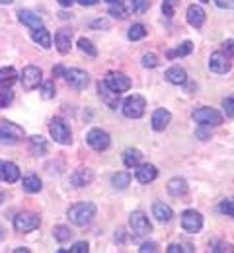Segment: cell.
<instances>
[{
  "mask_svg": "<svg viewBox=\"0 0 234 253\" xmlns=\"http://www.w3.org/2000/svg\"><path fill=\"white\" fill-rule=\"evenodd\" d=\"M105 2H109V4H113V2H117V0H105Z\"/></svg>",
  "mask_w": 234,
  "mask_h": 253,
  "instance_id": "94428289",
  "label": "cell"
},
{
  "mask_svg": "<svg viewBox=\"0 0 234 253\" xmlns=\"http://www.w3.org/2000/svg\"><path fill=\"white\" fill-rule=\"evenodd\" d=\"M26 136L24 128L10 121H0V142L2 144H18Z\"/></svg>",
  "mask_w": 234,
  "mask_h": 253,
  "instance_id": "3957f363",
  "label": "cell"
},
{
  "mask_svg": "<svg viewBox=\"0 0 234 253\" xmlns=\"http://www.w3.org/2000/svg\"><path fill=\"white\" fill-rule=\"evenodd\" d=\"M68 252L70 253H88V242H76Z\"/></svg>",
  "mask_w": 234,
  "mask_h": 253,
  "instance_id": "7dc6e473",
  "label": "cell"
},
{
  "mask_svg": "<svg viewBox=\"0 0 234 253\" xmlns=\"http://www.w3.org/2000/svg\"><path fill=\"white\" fill-rule=\"evenodd\" d=\"M49 132H51L53 140H55V142H59V144H70V142H72L70 126H68L61 117L51 119V123H49Z\"/></svg>",
  "mask_w": 234,
  "mask_h": 253,
  "instance_id": "8992f818",
  "label": "cell"
},
{
  "mask_svg": "<svg viewBox=\"0 0 234 253\" xmlns=\"http://www.w3.org/2000/svg\"><path fill=\"white\" fill-rule=\"evenodd\" d=\"M168 193L172 197H184L187 193V181L184 177H172L166 185Z\"/></svg>",
  "mask_w": 234,
  "mask_h": 253,
  "instance_id": "44dd1931",
  "label": "cell"
},
{
  "mask_svg": "<svg viewBox=\"0 0 234 253\" xmlns=\"http://www.w3.org/2000/svg\"><path fill=\"white\" fill-rule=\"evenodd\" d=\"M98 95H100V99L109 107V109H117V105H119V101H121V94L115 92L113 88H109V86L105 84V80L98 84Z\"/></svg>",
  "mask_w": 234,
  "mask_h": 253,
  "instance_id": "5bb4252c",
  "label": "cell"
},
{
  "mask_svg": "<svg viewBox=\"0 0 234 253\" xmlns=\"http://www.w3.org/2000/svg\"><path fill=\"white\" fill-rule=\"evenodd\" d=\"M182 228L187 234H197L203 228V216L197 211H184L182 212Z\"/></svg>",
  "mask_w": 234,
  "mask_h": 253,
  "instance_id": "4fadbf2b",
  "label": "cell"
},
{
  "mask_svg": "<svg viewBox=\"0 0 234 253\" xmlns=\"http://www.w3.org/2000/svg\"><path fill=\"white\" fill-rule=\"evenodd\" d=\"M41 82H43V72H41V68L30 64V66H26V68L22 70V86H24L26 90H35V88H39Z\"/></svg>",
  "mask_w": 234,
  "mask_h": 253,
  "instance_id": "9c48e42d",
  "label": "cell"
},
{
  "mask_svg": "<svg viewBox=\"0 0 234 253\" xmlns=\"http://www.w3.org/2000/svg\"><path fill=\"white\" fill-rule=\"evenodd\" d=\"M229 59H233L234 57V39H229V41H225L223 43V49H221Z\"/></svg>",
  "mask_w": 234,
  "mask_h": 253,
  "instance_id": "f6af8a7d",
  "label": "cell"
},
{
  "mask_svg": "<svg viewBox=\"0 0 234 253\" xmlns=\"http://www.w3.org/2000/svg\"><path fill=\"white\" fill-rule=\"evenodd\" d=\"M140 162H142V152L139 148H127L123 152V164L127 168H137Z\"/></svg>",
  "mask_w": 234,
  "mask_h": 253,
  "instance_id": "83f0119b",
  "label": "cell"
},
{
  "mask_svg": "<svg viewBox=\"0 0 234 253\" xmlns=\"http://www.w3.org/2000/svg\"><path fill=\"white\" fill-rule=\"evenodd\" d=\"M195 136L201 138V140H207V138H209V132H207V130H203V128H197V130H195Z\"/></svg>",
  "mask_w": 234,
  "mask_h": 253,
  "instance_id": "681fc988",
  "label": "cell"
},
{
  "mask_svg": "<svg viewBox=\"0 0 234 253\" xmlns=\"http://www.w3.org/2000/svg\"><path fill=\"white\" fill-rule=\"evenodd\" d=\"M53 76H55V78H57V76H65V68H63L61 64L55 66V68H53Z\"/></svg>",
  "mask_w": 234,
  "mask_h": 253,
  "instance_id": "f907efd6",
  "label": "cell"
},
{
  "mask_svg": "<svg viewBox=\"0 0 234 253\" xmlns=\"http://www.w3.org/2000/svg\"><path fill=\"white\" fill-rule=\"evenodd\" d=\"M22 187L26 193H39L41 191V179L35 175V173H28V175H24V179H22Z\"/></svg>",
  "mask_w": 234,
  "mask_h": 253,
  "instance_id": "4316f807",
  "label": "cell"
},
{
  "mask_svg": "<svg viewBox=\"0 0 234 253\" xmlns=\"http://www.w3.org/2000/svg\"><path fill=\"white\" fill-rule=\"evenodd\" d=\"M193 121H197L201 126H219L223 125V115L213 107H199L191 113Z\"/></svg>",
  "mask_w": 234,
  "mask_h": 253,
  "instance_id": "277c9868",
  "label": "cell"
},
{
  "mask_svg": "<svg viewBox=\"0 0 234 253\" xmlns=\"http://www.w3.org/2000/svg\"><path fill=\"white\" fill-rule=\"evenodd\" d=\"M191 51H193V43L191 41H184V43H180L176 49H172V51H168L166 57L168 59H176V57H187V55H191Z\"/></svg>",
  "mask_w": 234,
  "mask_h": 253,
  "instance_id": "f1b7e54d",
  "label": "cell"
},
{
  "mask_svg": "<svg viewBox=\"0 0 234 253\" xmlns=\"http://www.w3.org/2000/svg\"><path fill=\"white\" fill-rule=\"evenodd\" d=\"M14 252L16 253H30V250H28V248H16Z\"/></svg>",
  "mask_w": 234,
  "mask_h": 253,
  "instance_id": "11a10c76",
  "label": "cell"
},
{
  "mask_svg": "<svg viewBox=\"0 0 234 253\" xmlns=\"http://www.w3.org/2000/svg\"><path fill=\"white\" fill-rule=\"evenodd\" d=\"M92 28H109V22L107 20H96V22H92Z\"/></svg>",
  "mask_w": 234,
  "mask_h": 253,
  "instance_id": "c3c4849f",
  "label": "cell"
},
{
  "mask_svg": "<svg viewBox=\"0 0 234 253\" xmlns=\"http://www.w3.org/2000/svg\"><path fill=\"white\" fill-rule=\"evenodd\" d=\"M170 121H172V113L168 111V109H154V113H152V119H150V125L152 128L156 130V132H162V130H166V126L170 125Z\"/></svg>",
  "mask_w": 234,
  "mask_h": 253,
  "instance_id": "e0dca14e",
  "label": "cell"
},
{
  "mask_svg": "<svg viewBox=\"0 0 234 253\" xmlns=\"http://www.w3.org/2000/svg\"><path fill=\"white\" fill-rule=\"evenodd\" d=\"M55 47L61 55H68L70 47H72V32L68 30H59L55 33Z\"/></svg>",
  "mask_w": 234,
  "mask_h": 253,
  "instance_id": "d6986e66",
  "label": "cell"
},
{
  "mask_svg": "<svg viewBox=\"0 0 234 253\" xmlns=\"http://www.w3.org/2000/svg\"><path fill=\"white\" fill-rule=\"evenodd\" d=\"M18 18H20V22L24 24V26H28L30 30H37V28H41L43 24H41V18L32 12V10H20L18 12Z\"/></svg>",
  "mask_w": 234,
  "mask_h": 253,
  "instance_id": "7402d4cb",
  "label": "cell"
},
{
  "mask_svg": "<svg viewBox=\"0 0 234 253\" xmlns=\"http://www.w3.org/2000/svg\"><path fill=\"white\" fill-rule=\"evenodd\" d=\"M30 152L34 156H43L47 152V140L43 136H32L30 138Z\"/></svg>",
  "mask_w": 234,
  "mask_h": 253,
  "instance_id": "4dcf8cb0",
  "label": "cell"
},
{
  "mask_svg": "<svg viewBox=\"0 0 234 253\" xmlns=\"http://www.w3.org/2000/svg\"><path fill=\"white\" fill-rule=\"evenodd\" d=\"M57 2H59V4L63 6V8H70V6H72V4L76 2V0H57Z\"/></svg>",
  "mask_w": 234,
  "mask_h": 253,
  "instance_id": "f5cc1de1",
  "label": "cell"
},
{
  "mask_svg": "<svg viewBox=\"0 0 234 253\" xmlns=\"http://www.w3.org/2000/svg\"><path fill=\"white\" fill-rule=\"evenodd\" d=\"M39 224H41L39 214L30 212V211H24V212H20V214L14 218V228H16V232H20V234L34 232V230L39 228Z\"/></svg>",
  "mask_w": 234,
  "mask_h": 253,
  "instance_id": "5b68a950",
  "label": "cell"
},
{
  "mask_svg": "<svg viewBox=\"0 0 234 253\" xmlns=\"http://www.w3.org/2000/svg\"><path fill=\"white\" fill-rule=\"evenodd\" d=\"M105 84H107L109 88H113L115 92H119V94L131 90V78H129L127 74H123V72H117V70L107 72V76H105Z\"/></svg>",
  "mask_w": 234,
  "mask_h": 253,
  "instance_id": "30bf717a",
  "label": "cell"
},
{
  "mask_svg": "<svg viewBox=\"0 0 234 253\" xmlns=\"http://www.w3.org/2000/svg\"><path fill=\"white\" fill-rule=\"evenodd\" d=\"M78 47H80V51H82V53H86L88 57H98V49L94 47V43H92L90 39L80 37V39H78Z\"/></svg>",
  "mask_w": 234,
  "mask_h": 253,
  "instance_id": "d6a6232c",
  "label": "cell"
},
{
  "mask_svg": "<svg viewBox=\"0 0 234 253\" xmlns=\"http://www.w3.org/2000/svg\"><path fill=\"white\" fill-rule=\"evenodd\" d=\"M80 6H96L100 0H76Z\"/></svg>",
  "mask_w": 234,
  "mask_h": 253,
  "instance_id": "816d5d0a",
  "label": "cell"
},
{
  "mask_svg": "<svg viewBox=\"0 0 234 253\" xmlns=\"http://www.w3.org/2000/svg\"><path fill=\"white\" fill-rule=\"evenodd\" d=\"M142 66H144V68H156V66H158V57H156L154 53L142 55Z\"/></svg>",
  "mask_w": 234,
  "mask_h": 253,
  "instance_id": "b9f144b4",
  "label": "cell"
},
{
  "mask_svg": "<svg viewBox=\"0 0 234 253\" xmlns=\"http://www.w3.org/2000/svg\"><path fill=\"white\" fill-rule=\"evenodd\" d=\"M146 111V99L140 94L129 95L125 101H123V115L129 117V119H140Z\"/></svg>",
  "mask_w": 234,
  "mask_h": 253,
  "instance_id": "7a4b0ae2",
  "label": "cell"
},
{
  "mask_svg": "<svg viewBox=\"0 0 234 253\" xmlns=\"http://www.w3.org/2000/svg\"><path fill=\"white\" fill-rule=\"evenodd\" d=\"M67 216L74 226H80V228L88 226L92 218L96 216V205L94 203H76L68 209Z\"/></svg>",
  "mask_w": 234,
  "mask_h": 253,
  "instance_id": "6da1fadb",
  "label": "cell"
},
{
  "mask_svg": "<svg viewBox=\"0 0 234 253\" xmlns=\"http://www.w3.org/2000/svg\"><path fill=\"white\" fill-rule=\"evenodd\" d=\"M140 253H156L158 252V244H154V242H144L142 246H140Z\"/></svg>",
  "mask_w": 234,
  "mask_h": 253,
  "instance_id": "bcb514c9",
  "label": "cell"
},
{
  "mask_svg": "<svg viewBox=\"0 0 234 253\" xmlns=\"http://www.w3.org/2000/svg\"><path fill=\"white\" fill-rule=\"evenodd\" d=\"M152 214H154V218L160 222H170L172 220V209L164 205V203H160V201H156L154 205H152Z\"/></svg>",
  "mask_w": 234,
  "mask_h": 253,
  "instance_id": "d4e9b609",
  "label": "cell"
},
{
  "mask_svg": "<svg viewBox=\"0 0 234 253\" xmlns=\"http://www.w3.org/2000/svg\"><path fill=\"white\" fill-rule=\"evenodd\" d=\"M53 236H55L57 242L65 244V242H68V240L72 238V230H70L68 226H55V228H53Z\"/></svg>",
  "mask_w": 234,
  "mask_h": 253,
  "instance_id": "1f68e13d",
  "label": "cell"
},
{
  "mask_svg": "<svg viewBox=\"0 0 234 253\" xmlns=\"http://www.w3.org/2000/svg\"><path fill=\"white\" fill-rule=\"evenodd\" d=\"M231 68H233V63H231V59L223 51L211 53V57H209V70L211 72H215V74H227Z\"/></svg>",
  "mask_w": 234,
  "mask_h": 253,
  "instance_id": "8fae6325",
  "label": "cell"
},
{
  "mask_svg": "<svg viewBox=\"0 0 234 253\" xmlns=\"http://www.w3.org/2000/svg\"><path fill=\"white\" fill-rule=\"evenodd\" d=\"M131 183V173L129 171H117L111 175V187L115 189H127Z\"/></svg>",
  "mask_w": 234,
  "mask_h": 253,
  "instance_id": "f546056e",
  "label": "cell"
},
{
  "mask_svg": "<svg viewBox=\"0 0 234 253\" xmlns=\"http://www.w3.org/2000/svg\"><path fill=\"white\" fill-rule=\"evenodd\" d=\"M221 212L223 214H227V216H233L234 218V199H225L223 203H221Z\"/></svg>",
  "mask_w": 234,
  "mask_h": 253,
  "instance_id": "60d3db41",
  "label": "cell"
},
{
  "mask_svg": "<svg viewBox=\"0 0 234 253\" xmlns=\"http://www.w3.org/2000/svg\"><path fill=\"white\" fill-rule=\"evenodd\" d=\"M211 252L231 253V252H234V250H233V246H231V244H227V242H213V244H211Z\"/></svg>",
  "mask_w": 234,
  "mask_h": 253,
  "instance_id": "ab89813d",
  "label": "cell"
},
{
  "mask_svg": "<svg viewBox=\"0 0 234 253\" xmlns=\"http://www.w3.org/2000/svg\"><path fill=\"white\" fill-rule=\"evenodd\" d=\"M92 181H94V171L88 169V168H78V169L70 175V185L76 187V189L86 187V185H90Z\"/></svg>",
  "mask_w": 234,
  "mask_h": 253,
  "instance_id": "2e32d148",
  "label": "cell"
},
{
  "mask_svg": "<svg viewBox=\"0 0 234 253\" xmlns=\"http://www.w3.org/2000/svg\"><path fill=\"white\" fill-rule=\"evenodd\" d=\"M178 6H180V0H162V14L166 18H174Z\"/></svg>",
  "mask_w": 234,
  "mask_h": 253,
  "instance_id": "d590c367",
  "label": "cell"
},
{
  "mask_svg": "<svg viewBox=\"0 0 234 253\" xmlns=\"http://www.w3.org/2000/svg\"><path fill=\"white\" fill-rule=\"evenodd\" d=\"M65 78H67V82L74 90H84L90 84V74L80 70V68H68V70H65Z\"/></svg>",
  "mask_w": 234,
  "mask_h": 253,
  "instance_id": "7c38bea8",
  "label": "cell"
},
{
  "mask_svg": "<svg viewBox=\"0 0 234 253\" xmlns=\"http://www.w3.org/2000/svg\"><path fill=\"white\" fill-rule=\"evenodd\" d=\"M168 253H182V252H193V246L189 244H170L168 246Z\"/></svg>",
  "mask_w": 234,
  "mask_h": 253,
  "instance_id": "7bdbcfd3",
  "label": "cell"
},
{
  "mask_svg": "<svg viewBox=\"0 0 234 253\" xmlns=\"http://www.w3.org/2000/svg\"><path fill=\"white\" fill-rule=\"evenodd\" d=\"M201 2H209V0H201Z\"/></svg>",
  "mask_w": 234,
  "mask_h": 253,
  "instance_id": "6125c7cd",
  "label": "cell"
},
{
  "mask_svg": "<svg viewBox=\"0 0 234 253\" xmlns=\"http://www.w3.org/2000/svg\"><path fill=\"white\" fill-rule=\"evenodd\" d=\"M109 14L117 20H123V18H127V8L121 2H117V4L113 2V4H109Z\"/></svg>",
  "mask_w": 234,
  "mask_h": 253,
  "instance_id": "e575fe53",
  "label": "cell"
},
{
  "mask_svg": "<svg viewBox=\"0 0 234 253\" xmlns=\"http://www.w3.org/2000/svg\"><path fill=\"white\" fill-rule=\"evenodd\" d=\"M223 107L227 109V115H229L231 119H234V95L223 99Z\"/></svg>",
  "mask_w": 234,
  "mask_h": 253,
  "instance_id": "ee69618b",
  "label": "cell"
},
{
  "mask_svg": "<svg viewBox=\"0 0 234 253\" xmlns=\"http://www.w3.org/2000/svg\"><path fill=\"white\" fill-rule=\"evenodd\" d=\"M41 95H43L45 99H53V97H55V82H53V80L41 82Z\"/></svg>",
  "mask_w": 234,
  "mask_h": 253,
  "instance_id": "8d00e7d4",
  "label": "cell"
},
{
  "mask_svg": "<svg viewBox=\"0 0 234 253\" xmlns=\"http://www.w3.org/2000/svg\"><path fill=\"white\" fill-rule=\"evenodd\" d=\"M14 0H0V4H12Z\"/></svg>",
  "mask_w": 234,
  "mask_h": 253,
  "instance_id": "680465c9",
  "label": "cell"
},
{
  "mask_svg": "<svg viewBox=\"0 0 234 253\" xmlns=\"http://www.w3.org/2000/svg\"><path fill=\"white\" fill-rule=\"evenodd\" d=\"M0 203H4V193H0Z\"/></svg>",
  "mask_w": 234,
  "mask_h": 253,
  "instance_id": "91938a15",
  "label": "cell"
},
{
  "mask_svg": "<svg viewBox=\"0 0 234 253\" xmlns=\"http://www.w3.org/2000/svg\"><path fill=\"white\" fill-rule=\"evenodd\" d=\"M32 39H34L39 47H43V49H49V47L53 45L51 33L47 32L43 26H41V28H37V30H34V33H32Z\"/></svg>",
  "mask_w": 234,
  "mask_h": 253,
  "instance_id": "cb8c5ba5",
  "label": "cell"
},
{
  "mask_svg": "<svg viewBox=\"0 0 234 253\" xmlns=\"http://www.w3.org/2000/svg\"><path fill=\"white\" fill-rule=\"evenodd\" d=\"M187 24L191 26V28H195V30H199L203 28V24H205V20H207V14H205V10L197 6V4H191L189 8H187Z\"/></svg>",
  "mask_w": 234,
  "mask_h": 253,
  "instance_id": "ac0fdd59",
  "label": "cell"
},
{
  "mask_svg": "<svg viewBox=\"0 0 234 253\" xmlns=\"http://www.w3.org/2000/svg\"><path fill=\"white\" fill-rule=\"evenodd\" d=\"M2 240H4V228L0 226V242H2Z\"/></svg>",
  "mask_w": 234,
  "mask_h": 253,
  "instance_id": "9f6ffc18",
  "label": "cell"
},
{
  "mask_svg": "<svg viewBox=\"0 0 234 253\" xmlns=\"http://www.w3.org/2000/svg\"><path fill=\"white\" fill-rule=\"evenodd\" d=\"M14 101V92L10 88H2L0 90V107H8Z\"/></svg>",
  "mask_w": 234,
  "mask_h": 253,
  "instance_id": "f35d334b",
  "label": "cell"
},
{
  "mask_svg": "<svg viewBox=\"0 0 234 253\" xmlns=\"http://www.w3.org/2000/svg\"><path fill=\"white\" fill-rule=\"evenodd\" d=\"M115 242H119V244H123V230H119V232H115Z\"/></svg>",
  "mask_w": 234,
  "mask_h": 253,
  "instance_id": "db71d44e",
  "label": "cell"
},
{
  "mask_svg": "<svg viewBox=\"0 0 234 253\" xmlns=\"http://www.w3.org/2000/svg\"><path fill=\"white\" fill-rule=\"evenodd\" d=\"M86 142H88V146L94 148L96 152H103V150L109 148L111 138H109V134H107L105 130H101V128H92V130L86 134Z\"/></svg>",
  "mask_w": 234,
  "mask_h": 253,
  "instance_id": "ba28073f",
  "label": "cell"
},
{
  "mask_svg": "<svg viewBox=\"0 0 234 253\" xmlns=\"http://www.w3.org/2000/svg\"><path fill=\"white\" fill-rule=\"evenodd\" d=\"M129 226H131V230H133V234L137 238H142V236H146V234L152 232V224L148 222V216H146L142 211L131 212V216H129Z\"/></svg>",
  "mask_w": 234,
  "mask_h": 253,
  "instance_id": "52a82bcc",
  "label": "cell"
},
{
  "mask_svg": "<svg viewBox=\"0 0 234 253\" xmlns=\"http://www.w3.org/2000/svg\"><path fill=\"white\" fill-rule=\"evenodd\" d=\"M2 166H4V160H0V181H2Z\"/></svg>",
  "mask_w": 234,
  "mask_h": 253,
  "instance_id": "6f0895ef",
  "label": "cell"
},
{
  "mask_svg": "<svg viewBox=\"0 0 234 253\" xmlns=\"http://www.w3.org/2000/svg\"><path fill=\"white\" fill-rule=\"evenodd\" d=\"M16 80H18V72H16L14 66H4V68H0V86H2V88H10Z\"/></svg>",
  "mask_w": 234,
  "mask_h": 253,
  "instance_id": "484cf974",
  "label": "cell"
},
{
  "mask_svg": "<svg viewBox=\"0 0 234 253\" xmlns=\"http://www.w3.org/2000/svg\"><path fill=\"white\" fill-rule=\"evenodd\" d=\"M18 179H20V168L14 162H4V166H2V181L16 183Z\"/></svg>",
  "mask_w": 234,
  "mask_h": 253,
  "instance_id": "603a6c76",
  "label": "cell"
},
{
  "mask_svg": "<svg viewBox=\"0 0 234 253\" xmlns=\"http://www.w3.org/2000/svg\"><path fill=\"white\" fill-rule=\"evenodd\" d=\"M150 8V0H131V10L137 14H144Z\"/></svg>",
  "mask_w": 234,
  "mask_h": 253,
  "instance_id": "74e56055",
  "label": "cell"
},
{
  "mask_svg": "<svg viewBox=\"0 0 234 253\" xmlns=\"http://www.w3.org/2000/svg\"><path fill=\"white\" fill-rule=\"evenodd\" d=\"M135 177H137L139 183L148 185V183H152L158 177V168L154 164H139L137 171H135Z\"/></svg>",
  "mask_w": 234,
  "mask_h": 253,
  "instance_id": "9a60e30c",
  "label": "cell"
},
{
  "mask_svg": "<svg viewBox=\"0 0 234 253\" xmlns=\"http://www.w3.org/2000/svg\"><path fill=\"white\" fill-rule=\"evenodd\" d=\"M127 37H129L131 41H140V39H144V37H146V28H144L142 24H133V26L129 28Z\"/></svg>",
  "mask_w": 234,
  "mask_h": 253,
  "instance_id": "836d02e7",
  "label": "cell"
},
{
  "mask_svg": "<svg viewBox=\"0 0 234 253\" xmlns=\"http://www.w3.org/2000/svg\"><path fill=\"white\" fill-rule=\"evenodd\" d=\"M164 78H166L170 84H174V86H182V84L187 82V72L182 66H170L166 72H164Z\"/></svg>",
  "mask_w": 234,
  "mask_h": 253,
  "instance_id": "ffe728a7",
  "label": "cell"
}]
</instances>
